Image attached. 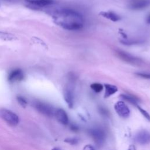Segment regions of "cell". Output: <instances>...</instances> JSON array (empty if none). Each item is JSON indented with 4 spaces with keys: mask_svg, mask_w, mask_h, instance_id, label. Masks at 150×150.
<instances>
[{
    "mask_svg": "<svg viewBox=\"0 0 150 150\" xmlns=\"http://www.w3.org/2000/svg\"><path fill=\"white\" fill-rule=\"evenodd\" d=\"M56 24L63 29L75 31L83 27V18L79 13L70 9H60L54 13Z\"/></svg>",
    "mask_w": 150,
    "mask_h": 150,
    "instance_id": "cell-1",
    "label": "cell"
},
{
    "mask_svg": "<svg viewBox=\"0 0 150 150\" xmlns=\"http://www.w3.org/2000/svg\"><path fill=\"white\" fill-rule=\"evenodd\" d=\"M74 75L69 76L68 83L66 85L63 90V97L67 106L71 109L73 107L74 105Z\"/></svg>",
    "mask_w": 150,
    "mask_h": 150,
    "instance_id": "cell-2",
    "label": "cell"
},
{
    "mask_svg": "<svg viewBox=\"0 0 150 150\" xmlns=\"http://www.w3.org/2000/svg\"><path fill=\"white\" fill-rule=\"evenodd\" d=\"M0 118L11 126H16L19 123V118L17 115L6 109H0Z\"/></svg>",
    "mask_w": 150,
    "mask_h": 150,
    "instance_id": "cell-3",
    "label": "cell"
},
{
    "mask_svg": "<svg viewBox=\"0 0 150 150\" xmlns=\"http://www.w3.org/2000/svg\"><path fill=\"white\" fill-rule=\"evenodd\" d=\"M117 56L119 58L128 63L133 65H141L143 63V61L139 57H135L129 53H127L121 50H117L116 51Z\"/></svg>",
    "mask_w": 150,
    "mask_h": 150,
    "instance_id": "cell-4",
    "label": "cell"
},
{
    "mask_svg": "<svg viewBox=\"0 0 150 150\" xmlns=\"http://www.w3.org/2000/svg\"><path fill=\"white\" fill-rule=\"evenodd\" d=\"M89 133L98 146H101L105 143L106 133L102 129L99 128L91 129L89 130Z\"/></svg>",
    "mask_w": 150,
    "mask_h": 150,
    "instance_id": "cell-5",
    "label": "cell"
},
{
    "mask_svg": "<svg viewBox=\"0 0 150 150\" xmlns=\"http://www.w3.org/2000/svg\"><path fill=\"white\" fill-rule=\"evenodd\" d=\"M34 107L41 114L47 117H53L55 115V109L48 104L41 101H37L34 103Z\"/></svg>",
    "mask_w": 150,
    "mask_h": 150,
    "instance_id": "cell-6",
    "label": "cell"
},
{
    "mask_svg": "<svg viewBox=\"0 0 150 150\" xmlns=\"http://www.w3.org/2000/svg\"><path fill=\"white\" fill-rule=\"evenodd\" d=\"M114 109L119 116L122 118L127 119L130 116V110L125 103L122 101H119L116 103Z\"/></svg>",
    "mask_w": 150,
    "mask_h": 150,
    "instance_id": "cell-7",
    "label": "cell"
},
{
    "mask_svg": "<svg viewBox=\"0 0 150 150\" xmlns=\"http://www.w3.org/2000/svg\"><path fill=\"white\" fill-rule=\"evenodd\" d=\"M134 140L139 144H148L150 143V133L146 130L140 131L135 134Z\"/></svg>",
    "mask_w": 150,
    "mask_h": 150,
    "instance_id": "cell-8",
    "label": "cell"
},
{
    "mask_svg": "<svg viewBox=\"0 0 150 150\" xmlns=\"http://www.w3.org/2000/svg\"><path fill=\"white\" fill-rule=\"evenodd\" d=\"M150 6V0H134L129 5V8L133 10H140Z\"/></svg>",
    "mask_w": 150,
    "mask_h": 150,
    "instance_id": "cell-9",
    "label": "cell"
},
{
    "mask_svg": "<svg viewBox=\"0 0 150 150\" xmlns=\"http://www.w3.org/2000/svg\"><path fill=\"white\" fill-rule=\"evenodd\" d=\"M24 77V75L22 71L17 69L11 72L8 75V81L11 83L21 81Z\"/></svg>",
    "mask_w": 150,
    "mask_h": 150,
    "instance_id": "cell-10",
    "label": "cell"
},
{
    "mask_svg": "<svg viewBox=\"0 0 150 150\" xmlns=\"http://www.w3.org/2000/svg\"><path fill=\"white\" fill-rule=\"evenodd\" d=\"M54 116H55L57 121L62 124L67 125L69 123L67 114L66 111L62 109H57L55 110Z\"/></svg>",
    "mask_w": 150,
    "mask_h": 150,
    "instance_id": "cell-11",
    "label": "cell"
},
{
    "mask_svg": "<svg viewBox=\"0 0 150 150\" xmlns=\"http://www.w3.org/2000/svg\"><path fill=\"white\" fill-rule=\"evenodd\" d=\"M25 2L37 8L48 6L54 3L53 0H25Z\"/></svg>",
    "mask_w": 150,
    "mask_h": 150,
    "instance_id": "cell-12",
    "label": "cell"
},
{
    "mask_svg": "<svg viewBox=\"0 0 150 150\" xmlns=\"http://www.w3.org/2000/svg\"><path fill=\"white\" fill-rule=\"evenodd\" d=\"M99 15L113 22H117L121 19L119 15L116 13L111 12V11H101L99 13Z\"/></svg>",
    "mask_w": 150,
    "mask_h": 150,
    "instance_id": "cell-13",
    "label": "cell"
},
{
    "mask_svg": "<svg viewBox=\"0 0 150 150\" xmlns=\"http://www.w3.org/2000/svg\"><path fill=\"white\" fill-rule=\"evenodd\" d=\"M105 98H107L115 94L118 91V88L114 85L110 84H105Z\"/></svg>",
    "mask_w": 150,
    "mask_h": 150,
    "instance_id": "cell-14",
    "label": "cell"
},
{
    "mask_svg": "<svg viewBox=\"0 0 150 150\" xmlns=\"http://www.w3.org/2000/svg\"><path fill=\"white\" fill-rule=\"evenodd\" d=\"M0 39L5 41H11L17 40V38L14 35L11 33L0 31Z\"/></svg>",
    "mask_w": 150,
    "mask_h": 150,
    "instance_id": "cell-15",
    "label": "cell"
},
{
    "mask_svg": "<svg viewBox=\"0 0 150 150\" xmlns=\"http://www.w3.org/2000/svg\"><path fill=\"white\" fill-rule=\"evenodd\" d=\"M120 97L123 99L124 100H126L127 101L129 102L131 105L134 106H137L138 103H139V100H138L137 98L133 97L131 95H125V94H123L120 96Z\"/></svg>",
    "mask_w": 150,
    "mask_h": 150,
    "instance_id": "cell-16",
    "label": "cell"
},
{
    "mask_svg": "<svg viewBox=\"0 0 150 150\" xmlns=\"http://www.w3.org/2000/svg\"><path fill=\"white\" fill-rule=\"evenodd\" d=\"M90 87L93 91H95L96 93H100L103 89V86L99 83H95L91 84Z\"/></svg>",
    "mask_w": 150,
    "mask_h": 150,
    "instance_id": "cell-17",
    "label": "cell"
},
{
    "mask_svg": "<svg viewBox=\"0 0 150 150\" xmlns=\"http://www.w3.org/2000/svg\"><path fill=\"white\" fill-rule=\"evenodd\" d=\"M137 109L139 110V111H140V113H141V114L143 115V116L149 121H150V115L144 109H143V108H141L140 106H139L138 105L137 106Z\"/></svg>",
    "mask_w": 150,
    "mask_h": 150,
    "instance_id": "cell-18",
    "label": "cell"
},
{
    "mask_svg": "<svg viewBox=\"0 0 150 150\" xmlns=\"http://www.w3.org/2000/svg\"><path fill=\"white\" fill-rule=\"evenodd\" d=\"M17 99L18 100V102L19 103V105L22 107H26L27 105H28V102L27 101V100L24 98L22 97L21 96H18L17 97Z\"/></svg>",
    "mask_w": 150,
    "mask_h": 150,
    "instance_id": "cell-19",
    "label": "cell"
},
{
    "mask_svg": "<svg viewBox=\"0 0 150 150\" xmlns=\"http://www.w3.org/2000/svg\"><path fill=\"white\" fill-rule=\"evenodd\" d=\"M139 41H133V40H122L121 41V43L125 45H133L135 44L140 43Z\"/></svg>",
    "mask_w": 150,
    "mask_h": 150,
    "instance_id": "cell-20",
    "label": "cell"
},
{
    "mask_svg": "<svg viewBox=\"0 0 150 150\" xmlns=\"http://www.w3.org/2000/svg\"><path fill=\"white\" fill-rule=\"evenodd\" d=\"M65 142L71 145H76L78 143V139L75 138H69L65 140Z\"/></svg>",
    "mask_w": 150,
    "mask_h": 150,
    "instance_id": "cell-21",
    "label": "cell"
},
{
    "mask_svg": "<svg viewBox=\"0 0 150 150\" xmlns=\"http://www.w3.org/2000/svg\"><path fill=\"white\" fill-rule=\"evenodd\" d=\"M136 75L145 79H150V73H137Z\"/></svg>",
    "mask_w": 150,
    "mask_h": 150,
    "instance_id": "cell-22",
    "label": "cell"
},
{
    "mask_svg": "<svg viewBox=\"0 0 150 150\" xmlns=\"http://www.w3.org/2000/svg\"><path fill=\"white\" fill-rule=\"evenodd\" d=\"M95 149V148L93 147L92 146H91V145H86V146L84 148V149H90V150H91V149Z\"/></svg>",
    "mask_w": 150,
    "mask_h": 150,
    "instance_id": "cell-23",
    "label": "cell"
},
{
    "mask_svg": "<svg viewBox=\"0 0 150 150\" xmlns=\"http://www.w3.org/2000/svg\"><path fill=\"white\" fill-rule=\"evenodd\" d=\"M147 22L148 23V24H150V15L147 17Z\"/></svg>",
    "mask_w": 150,
    "mask_h": 150,
    "instance_id": "cell-24",
    "label": "cell"
}]
</instances>
